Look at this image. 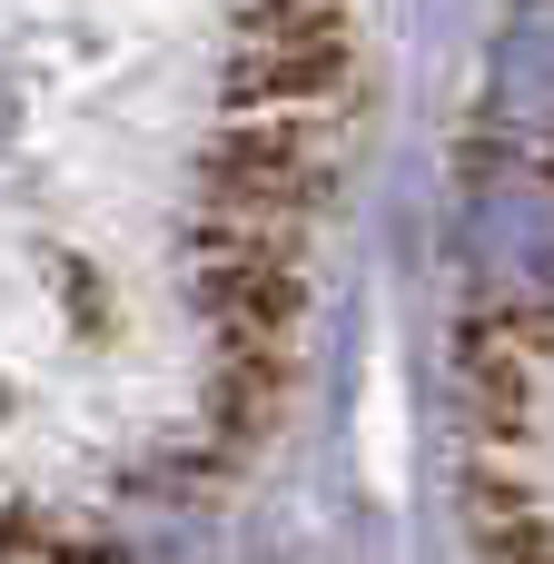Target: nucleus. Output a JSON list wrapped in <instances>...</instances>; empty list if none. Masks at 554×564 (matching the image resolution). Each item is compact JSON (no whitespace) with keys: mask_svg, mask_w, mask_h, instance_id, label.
Masks as SVG:
<instances>
[{"mask_svg":"<svg viewBox=\"0 0 554 564\" xmlns=\"http://www.w3.org/2000/svg\"><path fill=\"white\" fill-rule=\"evenodd\" d=\"M456 476L486 564H554V0H506L456 159Z\"/></svg>","mask_w":554,"mask_h":564,"instance_id":"1","label":"nucleus"}]
</instances>
